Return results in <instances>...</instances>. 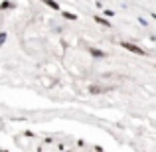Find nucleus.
Returning a JSON list of instances; mask_svg holds the SVG:
<instances>
[{
    "instance_id": "nucleus-1",
    "label": "nucleus",
    "mask_w": 156,
    "mask_h": 152,
    "mask_svg": "<svg viewBox=\"0 0 156 152\" xmlns=\"http://www.w3.org/2000/svg\"><path fill=\"white\" fill-rule=\"evenodd\" d=\"M121 48H125V50H129V51L136 53V55H146V51L142 50V48L134 46V44H129V42H121Z\"/></svg>"
},
{
    "instance_id": "nucleus-2",
    "label": "nucleus",
    "mask_w": 156,
    "mask_h": 152,
    "mask_svg": "<svg viewBox=\"0 0 156 152\" xmlns=\"http://www.w3.org/2000/svg\"><path fill=\"white\" fill-rule=\"evenodd\" d=\"M42 2L46 4V6H50L51 10H61V6H59V4L55 2V0H42Z\"/></svg>"
},
{
    "instance_id": "nucleus-3",
    "label": "nucleus",
    "mask_w": 156,
    "mask_h": 152,
    "mask_svg": "<svg viewBox=\"0 0 156 152\" xmlns=\"http://www.w3.org/2000/svg\"><path fill=\"white\" fill-rule=\"evenodd\" d=\"M95 22L101 24V26H105V28H111V22L107 18H103V16H95Z\"/></svg>"
},
{
    "instance_id": "nucleus-4",
    "label": "nucleus",
    "mask_w": 156,
    "mask_h": 152,
    "mask_svg": "<svg viewBox=\"0 0 156 152\" xmlns=\"http://www.w3.org/2000/svg\"><path fill=\"white\" fill-rule=\"evenodd\" d=\"M103 91H107V89L99 87V85H91V87H89V93H91V95H99V93H103Z\"/></svg>"
},
{
    "instance_id": "nucleus-5",
    "label": "nucleus",
    "mask_w": 156,
    "mask_h": 152,
    "mask_svg": "<svg viewBox=\"0 0 156 152\" xmlns=\"http://www.w3.org/2000/svg\"><path fill=\"white\" fill-rule=\"evenodd\" d=\"M89 53H91L93 57H105L107 53L105 51H101V50H97V48H89Z\"/></svg>"
},
{
    "instance_id": "nucleus-6",
    "label": "nucleus",
    "mask_w": 156,
    "mask_h": 152,
    "mask_svg": "<svg viewBox=\"0 0 156 152\" xmlns=\"http://www.w3.org/2000/svg\"><path fill=\"white\" fill-rule=\"evenodd\" d=\"M61 16H63L65 20H69V22H75V20H77V14H73V12H67V10L61 12Z\"/></svg>"
},
{
    "instance_id": "nucleus-7",
    "label": "nucleus",
    "mask_w": 156,
    "mask_h": 152,
    "mask_svg": "<svg viewBox=\"0 0 156 152\" xmlns=\"http://www.w3.org/2000/svg\"><path fill=\"white\" fill-rule=\"evenodd\" d=\"M8 8H14V2H10V0H4V2L0 4V10H8Z\"/></svg>"
},
{
    "instance_id": "nucleus-8",
    "label": "nucleus",
    "mask_w": 156,
    "mask_h": 152,
    "mask_svg": "<svg viewBox=\"0 0 156 152\" xmlns=\"http://www.w3.org/2000/svg\"><path fill=\"white\" fill-rule=\"evenodd\" d=\"M6 38H8V36H6V32H0V46H2V44L6 42Z\"/></svg>"
},
{
    "instance_id": "nucleus-9",
    "label": "nucleus",
    "mask_w": 156,
    "mask_h": 152,
    "mask_svg": "<svg viewBox=\"0 0 156 152\" xmlns=\"http://www.w3.org/2000/svg\"><path fill=\"white\" fill-rule=\"evenodd\" d=\"M105 16H109V18H113V16H115V12H113V10H105Z\"/></svg>"
}]
</instances>
